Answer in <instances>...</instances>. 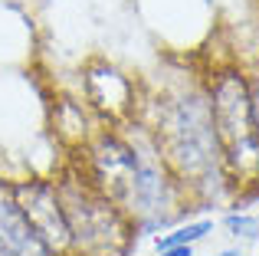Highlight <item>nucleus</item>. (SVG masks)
Instances as JSON below:
<instances>
[{
    "mask_svg": "<svg viewBox=\"0 0 259 256\" xmlns=\"http://www.w3.org/2000/svg\"><path fill=\"white\" fill-rule=\"evenodd\" d=\"M138 118L148 128L158 154L187 187L197 210L236 207V191L223 167V151L217 141L213 115L203 76L171 72L161 86L141 92Z\"/></svg>",
    "mask_w": 259,
    "mask_h": 256,
    "instance_id": "obj_1",
    "label": "nucleus"
},
{
    "mask_svg": "<svg viewBox=\"0 0 259 256\" xmlns=\"http://www.w3.org/2000/svg\"><path fill=\"white\" fill-rule=\"evenodd\" d=\"M50 82L39 69H0V184L53 178L66 151L50 128Z\"/></svg>",
    "mask_w": 259,
    "mask_h": 256,
    "instance_id": "obj_2",
    "label": "nucleus"
},
{
    "mask_svg": "<svg viewBox=\"0 0 259 256\" xmlns=\"http://www.w3.org/2000/svg\"><path fill=\"white\" fill-rule=\"evenodd\" d=\"M213 115L223 167L236 191V207L246 197H259V122L249 96V72L236 63L217 66L203 76Z\"/></svg>",
    "mask_w": 259,
    "mask_h": 256,
    "instance_id": "obj_3",
    "label": "nucleus"
},
{
    "mask_svg": "<svg viewBox=\"0 0 259 256\" xmlns=\"http://www.w3.org/2000/svg\"><path fill=\"white\" fill-rule=\"evenodd\" d=\"M53 181L69 220L72 256H128L138 246L132 220L85 178L76 161L63 164L53 174Z\"/></svg>",
    "mask_w": 259,
    "mask_h": 256,
    "instance_id": "obj_4",
    "label": "nucleus"
},
{
    "mask_svg": "<svg viewBox=\"0 0 259 256\" xmlns=\"http://www.w3.org/2000/svg\"><path fill=\"white\" fill-rule=\"evenodd\" d=\"M79 96L99 115L102 125H125L138 115L141 86L132 72L108 59H89L79 72Z\"/></svg>",
    "mask_w": 259,
    "mask_h": 256,
    "instance_id": "obj_5",
    "label": "nucleus"
},
{
    "mask_svg": "<svg viewBox=\"0 0 259 256\" xmlns=\"http://www.w3.org/2000/svg\"><path fill=\"white\" fill-rule=\"evenodd\" d=\"M7 187L20 200V207L33 220V227L43 233V240L56 250V256H72V233H69V220H66V210H63V197L56 191V181L26 178Z\"/></svg>",
    "mask_w": 259,
    "mask_h": 256,
    "instance_id": "obj_6",
    "label": "nucleus"
},
{
    "mask_svg": "<svg viewBox=\"0 0 259 256\" xmlns=\"http://www.w3.org/2000/svg\"><path fill=\"white\" fill-rule=\"evenodd\" d=\"M39 50V26L30 10L17 0H0V69H33Z\"/></svg>",
    "mask_w": 259,
    "mask_h": 256,
    "instance_id": "obj_7",
    "label": "nucleus"
},
{
    "mask_svg": "<svg viewBox=\"0 0 259 256\" xmlns=\"http://www.w3.org/2000/svg\"><path fill=\"white\" fill-rule=\"evenodd\" d=\"M50 128L56 135V141L63 145V151H79L89 138L102 128L99 115L89 109V102L79 92H63L53 89L50 96Z\"/></svg>",
    "mask_w": 259,
    "mask_h": 256,
    "instance_id": "obj_8",
    "label": "nucleus"
},
{
    "mask_svg": "<svg viewBox=\"0 0 259 256\" xmlns=\"http://www.w3.org/2000/svg\"><path fill=\"white\" fill-rule=\"evenodd\" d=\"M0 256H56L7 184H0Z\"/></svg>",
    "mask_w": 259,
    "mask_h": 256,
    "instance_id": "obj_9",
    "label": "nucleus"
},
{
    "mask_svg": "<svg viewBox=\"0 0 259 256\" xmlns=\"http://www.w3.org/2000/svg\"><path fill=\"white\" fill-rule=\"evenodd\" d=\"M217 233V217L213 214H190V217H184L181 224L167 227L164 233H158V237L151 240L154 250H171V246H200L207 237H213Z\"/></svg>",
    "mask_w": 259,
    "mask_h": 256,
    "instance_id": "obj_10",
    "label": "nucleus"
},
{
    "mask_svg": "<svg viewBox=\"0 0 259 256\" xmlns=\"http://www.w3.org/2000/svg\"><path fill=\"white\" fill-rule=\"evenodd\" d=\"M217 227H220L233 243H240V246L259 243V214L256 210H246V207H230V210L217 220Z\"/></svg>",
    "mask_w": 259,
    "mask_h": 256,
    "instance_id": "obj_11",
    "label": "nucleus"
},
{
    "mask_svg": "<svg viewBox=\"0 0 259 256\" xmlns=\"http://www.w3.org/2000/svg\"><path fill=\"white\" fill-rule=\"evenodd\" d=\"M249 72V96H253V112H256V122H259V63Z\"/></svg>",
    "mask_w": 259,
    "mask_h": 256,
    "instance_id": "obj_12",
    "label": "nucleus"
},
{
    "mask_svg": "<svg viewBox=\"0 0 259 256\" xmlns=\"http://www.w3.org/2000/svg\"><path fill=\"white\" fill-rule=\"evenodd\" d=\"M151 256H197V246H171V250H154Z\"/></svg>",
    "mask_w": 259,
    "mask_h": 256,
    "instance_id": "obj_13",
    "label": "nucleus"
},
{
    "mask_svg": "<svg viewBox=\"0 0 259 256\" xmlns=\"http://www.w3.org/2000/svg\"><path fill=\"white\" fill-rule=\"evenodd\" d=\"M213 256H249V253H246V246H240V243H230V246H223V250H217Z\"/></svg>",
    "mask_w": 259,
    "mask_h": 256,
    "instance_id": "obj_14",
    "label": "nucleus"
}]
</instances>
